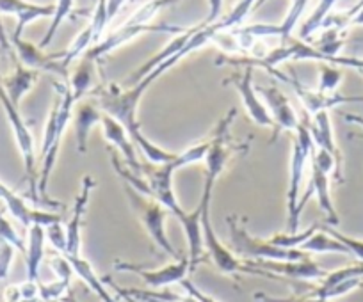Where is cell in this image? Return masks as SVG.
Segmentation results:
<instances>
[{
	"instance_id": "1",
	"label": "cell",
	"mask_w": 363,
	"mask_h": 302,
	"mask_svg": "<svg viewBox=\"0 0 363 302\" xmlns=\"http://www.w3.org/2000/svg\"><path fill=\"white\" fill-rule=\"evenodd\" d=\"M75 100H73L72 93L68 88H61V98L52 107L50 114H48V121L45 124L43 141H41V169L38 171V190H40V197L45 204L48 207H62L59 201H52L48 197L47 187L48 180H50L52 171H54L55 161H57L59 148H61L62 135H65L66 127L69 124L73 117V109H75Z\"/></svg>"
},
{
	"instance_id": "2",
	"label": "cell",
	"mask_w": 363,
	"mask_h": 302,
	"mask_svg": "<svg viewBox=\"0 0 363 302\" xmlns=\"http://www.w3.org/2000/svg\"><path fill=\"white\" fill-rule=\"evenodd\" d=\"M306 117L296 128V137L294 142H292L287 187V233H298L299 231V221H301V217L298 215L299 192H301L305 168L308 164L313 148H315L312 141V135H310L308 124H306Z\"/></svg>"
},
{
	"instance_id": "3",
	"label": "cell",
	"mask_w": 363,
	"mask_h": 302,
	"mask_svg": "<svg viewBox=\"0 0 363 302\" xmlns=\"http://www.w3.org/2000/svg\"><path fill=\"white\" fill-rule=\"evenodd\" d=\"M230 237H232V251L239 258L253 260V262H299L308 258V255L299 249H281L277 245L269 244V240L251 237L235 215L228 217Z\"/></svg>"
},
{
	"instance_id": "4",
	"label": "cell",
	"mask_w": 363,
	"mask_h": 302,
	"mask_svg": "<svg viewBox=\"0 0 363 302\" xmlns=\"http://www.w3.org/2000/svg\"><path fill=\"white\" fill-rule=\"evenodd\" d=\"M125 192H127L132 208H134V211L138 214L139 221L143 222L146 233L150 235L153 244L159 249H162L164 252H167L171 258H180L178 251L173 248L169 238H167L166 228H164V222H166V217L169 215V211H167L162 204L157 203L155 199H152V197L148 196H143V194H139L138 190H134L132 187L125 185Z\"/></svg>"
},
{
	"instance_id": "5",
	"label": "cell",
	"mask_w": 363,
	"mask_h": 302,
	"mask_svg": "<svg viewBox=\"0 0 363 302\" xmlns=\"http://www.w3.org/2000/svg\"><path fill=\"white\" fill-rule=\"evenodd\" d=\"M0 103L4 107L6 114H8L9 124H11V130L15 134V141L16 146H18L20 153H22L23 158V165H26V176L27 182H29V189H30V197H33L34 203H40V190H38V158H36V151H34V137L30 134L29 127L26 124V121L22 120L20 116L18 107H15L11 103V100L8 98L6 95L4 88H2V81H0ZM43 203V201H41Z\"/></svg>"
},
{
	"instance_id": "6",
	"label": "cell",
	"mask_w": 363,
	"mask_h": 302,
	"mask_svg": "<svg viewBox=\"0 0 363 302\" xmlns=\"http://www.w3.org/2000/svg\"><path fill=\"white\" fill-rule=\"evenodd\" d=\"M114 269L120 270V272L138 274L150 288H166L169 284L182 283L184 279H187V274L191 272L189 258L187 256L178 258L174 263L164 265L160 269H146V267H139L135 263L127 262H116L114 263Z\"/></svg>"
},
{
	"instance_id": "7",
	"label": "cell",
	"mask_w": 363,
	"mask_h": 302,
	"mask_svg": "<svg viewBox=\"0 0 363 302\" xmlns=\"http://www.w3.org/2000/svg\"><path fill=\"white\" fill-rule=\"evenodd\" d=\"M272 73L277 75L278 79H281L284 82H287L289 86H292V89L298 95L299 102L303 103L306 110V116H315L317 112H323V110L335 109L338 105H344V103H363V96H344L333 93V95H324V93L312 91V89L305 88L298 79L287 77L284 73H278L272 69Z\"/></svg>"
},
{
	"instance_id": "8",
	"label": "cell",
	"mask_w": 363,
	"mask_h": 302,
	"mask_svg": "<svg viewBox=\"0 0 363 302\" xmlns=\"http://www.w3.org/2000/svg\"><path fill=\"white\" fill-rule=\"evenodd\" d=\"M145 33H169V34L178 33V34H182V33H186V30L180 29V27H173V25H150V23L141 25V23H128L127 22L123 27H120V29L114 30L113 34H109L106 40H102L99 45H95V47L91 48V50H87L84 57L89 59V61H95V59H99V57H102V55L109 54V52L116 50L118 47L128 43V41L134 40L135 36H139V34H145Z\"/></svg>"
},
{
	"instance_id": "9",
	"label": "cell",
	"mask_w": 363,
	"mask_h": 302,
	"mask_svg": "<svg viewBox=\"0 0 363 302\" xmlns=\"http://www.w3.org/2000/svg\"><path fill=\"white\" fill-rule=\"evenodd\" d=\"M308 164H310V183H308V189H306L305 196L299 197L298 215L301 217V214H303V210H305L306 203H308L310 196H315L320 210L326 214L328 224L337 226L338 222H340V219H338L337 208H335L333 199H331V194H330V175H328V173H324L323 169H319L315 164H313L312 155H310Z\"/></svg>"
},
{
	"instance_id": "10",
	"label": "cell",
	"mask_w": 363,
	"mask_h": 302,
	"mask_svg": "<svg viewBox=\"0 0 363 302\" xmlns=\"http://www.w3.org/2000/svg\"><path fill=\"white\" fill-rule=\"evenodd\" d=\"M230 84H233V88L237 89V93L242 98L244 107H246L247 114H250L251 121L258 127L264 128H274V123L271 120V114H269L267 107L262 102V98L258 96L257 89L253 86V68L246 66L242 75H233L230 79Z\"/></svg>"
},
{
	"instance_id": "11",
	"label": "cell",
	"mask_w": 363,
	"mask_h": 302,
	"mask_svg": "<svg viewBox=\"0 0 363 302\" xmlns=\"http://www.w3.org/2000/svg\"><path fill=\"white\" fill-rule=\"evenodd\" d=\"M247 265L264 270L267 277H291L301 281H320L326 276V270L317 265L313 260L305 258L299 262H247Z\"/></svg>"
},
{
	"instance_id": "12",
	"label": "cell",
	"mask_w": 363,
	"mask_h": 302,
	"mask_svg": "<svg viewBox=\"0 0 363 302\" xmlns=\"http://www.w3.org/2000/svg\"><path fill=\"white\" fill-rule=\"evenodd\" d=\"M95 180L91 176H84L80 182V192L77 196L75 204L72 208V217L66 222V252L62 256H77L80 255L82 248V217L89 203L91 190L95 189Z\"/></svg>"
},
{
	"instance_id": "13",
	"label": "cell",
	"mask_w": 363,
	"mask_h": 302,
	"mask_svg": "<svg viewBox=\"0 0 363 302\" xmlns=\"http://www.w3.org/2000/svg\"><path fill=\"white\" fill-rule=\"evenodd\" d=\"M257 93L262 95V102L267 107L271 120L274 123V135L272 141L277 139V135L284 130H296L299 124L298 116H296L294 107L291 105L287 96L280 91L278 88H257Z\"/></svg>"
},
{
	"instance_id": "14",
	"label": "cell",
	"mask_w": 363,
	"mask_h": 302,
	"mask_svg": "<svg viewBox=\"0 0 363 302\" xmlns=\"http://www.w3.org/2000/svg\"><path fill=\"white\" fill-rule=\"evenodd\" d=\"M0 201H4L9 214H11L23 228H27V230H29L33 224H40L43 226V228H47V226L61 221V217H59L57 214H50V211H41L30 208L18 194L13 192V190L9 189L8 185H4L2 182H0Z\"/></svg>"
},
{
	"instance_id": "15",
	"label": "cell",
	"mask_w": 363,
	"mask_h": 302,
	"mask_svg": "<svg viewBox=\"0 0 363 302\" xmlns=\"http://www.w3.org/2000/svg\"><path fill=\"white\" fill-rule=\"evenodd\" d=\"M306 124H308L313 146H315L317 149H324V151H328V153L335 158V162H337V169H338V178H340L342 182V180H344V176H342V153H340V149H338L337 142H335L330 112H328V110L317 112L315 116H312V120L310 121L308 117H306Z\"/></svg>"
},
{
	"instance_id": "16",
	"label": "cell",
	"mask_w": 363,
	"mask_h": 302,
	"mask_svg": "<svg viewBox=\"0 0 363 302\" xmlns=\"http://www.w3.org/2000/svg\"><path fill=\"white\" fill-rule=\"evenodd\" d=\"M13 45H15V50L18 54L20 62H22L26 68L34 69V71H50V73H59V75H65L66 69L62 68L61 57L62 54L57 55H45L41 52L40 47L29 43V41H23L22 37L15 40L13 37Z\"/></svg>"
},
{
	"instance_id": "17",
	"label": "cell",
	"mask_w": 363,
	"mask_h": 302,
	"mask_svg": "<svg viewBox=\"0 0 363 302\" xmlns=\"http://www.w3.org/2000/svg\"><path fill=\"white\" fill-rule=\"evenodd\" d=\"M100 124H102V132L106 141L109 142V144H113L116 149H120L121 155H123V161L134 169L135 175H139V171H141V164H139L138 155H135V146L134 142H132L128 132L125 130L123 124L118 123L114 117L107 116V114H104L102 123Z\"/></svg>"
},
{
	"instance_id": "18",
	"label": "cell",
	"mask_w": 363,
	"mask_h": 302,
	"mask_svg": "<svg viewBox=\"0 0 363 302\" xmlns=\"http://www.w3.org/2000/svg\"><path fill=\"white\" fill-rule=\"evenodd\" d=\"M102 116L100 107L93 105V103H82V105L73 109V132H75V142L77 151L79 153H86L87 151V139H89L93 127L102 123Z\"/></svg>"
},
{
	"instance_id": "19",
	"label": "cell",
	"mask_w": 363,
	"mask_h": 302,
	"mask_svg": "<svg viewBox=\"0 0 363 302\" xmlns=\"http://www.w3.org/2000/svg\"><path fill=\"white\" fill-rule=\"evenodd\" d=\"M65 258H66V262L69 263V267H72L73 274H75L79 279H82L84 283L87 284V288H89L93 294H96V297H99L100 301L102 302H118L116 298H114V295L107 290L106 283H104V281L99 277V274L95 272L93 265H91V263L87 262L82 255L65 256Z\"/></svg>"
},
{
	"instance_id": "20",
	"label": "cell",
	"mask_w": 363,
	"mask_h": 302,
	"mask_svg": "<svg viewBox=\"0 0 363 302\" xmlns=\"http://www.w3.org/2000/svg\"><path fill=\"white\" fill-rule=\"evenodd\" d=\"M45 242H47V233H45L43 226H30L27 230L26 245V265L27 279L29 281H38V277H40V267L45 256Z\"/></svg>"
},
{
	"instance_id": "21",
	"label": "cell",
	"mask_w": 363,
	"mask_h": 302,
	"mask_svg": "<svg viewBox=\"0 0 363 302\" xmlns=\"http://www.w3.org/2000/svg\"><path fill=\"white\" fill-rule=\"evenodd\" d=\"M36 79H38V71L26 68L22 62H18V66H16L15 73H13L11 77L2 79V88H4L6 95H8V98L11 100L13 105L15 107L20 105L23 96L33 89Z\"/></svg>"
},
{
	"instance_id": "22",
	"label": "cell",
	"mask_w": 363,
	"mask_h": 302,
	"mask_svg": "<svg viewBox=\"0 0 363 302\" xmlns=\"http://www.w3.org/2000/svg\"><path fill=\"white\" fill-rule=\"evenodd\" d=\"M194 30H196V27H193V29L186 30V33H182L180 36H178L177 40L171 41V43L167 45V47L164 48V50L160 52V54H157L155 57L150 59V61L146 62V64L143 66L141 69H138V71H135L134 75H132V79H130L132 86L138 84L139 81H143V79H145L150 71H153V69H155L159 64H162L164 61H167V59H171V57H173V55H177L178 52L184 50V47H186L187 41L191 40V36H193V34H194Z\"/></svg>"
},
{
	"instance_id": "23",
	"label": "cell",
	"mask_w": 363,
	"mask_h": 302,
	"mask_svg": "<svg viewBox=\"0 0 363 302\" xmlns=\"http://www.w3.org/2000/svg\"><path fill=\"white\" fill-rule=\"evenodd\" d=\"M299 251L306 252H317V255H351L349 249L345 248L342 242H338L337 238L331 237L330 233L323 230V226H320V230H317L305 244L299 248Z\"/></svg>"
},
{
	"instance_id": "24",
	"label": "cell",
	"mask_w": 363,
	"mask_h": 302,
	"mask_svg": "<svg viewBox=\"0 0 363 302\" xmlns=\"http://www.w3.org/2000/svg\"><path fill=\"white\" fill-rule=\"evenodd\" d=\"M93 77H95V66L93 61L84 57L79 62V66L75 68V71L72 73V79H69V93H72L75 103L79 102L82 96H86L89 93V89L93 88Z\"/></svg>"
},
{
	"instance_id": "25",
	"label": "cell",
	"mask_w": 363,
	"mask_h": 302,
	"mask_svg": "<svg viewBox=\"0 0 363 302\" xmlns=\"http://www.w3.org/2000/svg\"><path fill=\"white\" fill-rule=\"evenodd\" d=\"M335 4H337V0H320L319 6L313 9L312 15L305 20V23H303L301 29H299V37H301V41L308 40L313 33H317L320 27H324V23H326L328 16H330Z\"/></svg>"
},
{
	"instance_id": "26",
	"label": "cell",
	"mask_w": 363,
	"mask_h": 302,
	"mask_svg": "<svg viewBox=\"0 0 363 302\" xmlns=\"http://www.w3.org/2000/svg\"><path fill=\"white\" fill-rule=\"evenodd\" d=\"M114 290L118 294H125L134 297L135 301H145V302H198L196 298L191 297V295H186V297H182V295L177 294H166V291H145V290H135V288H130V290H125V288L116 286L113 284Z\"/></svg>"
},
{
	"instance_id": "27",
	"label": "cell",
	"mask_w": 363,
	"mask_h": 302,
	"mask_svg": "<svg viewBox=\"0 0 363 302\" xmlns=\"http://www.w3.org/2000/svg\"><path fill=\"white\" fill-rule=\"evenodd\" d=\"M54 11H55V6H52V4L40 6V4H30L29 2V6H27L22 13H18V15H16L18 23H16V29H15V34H13V37H15V40L22 37L23 29H26L27 25H30V23L36 22V20H40V18H48V16H54Z\"/></svg>"
},
{
	"instance_id": "28",
	"label": "cell",
	"mask_w": 363,
	"mask_h": 302,
	"mask_svg": "<svg viewBox=\"0 0 363 302\" xmlns=\"http://www.w3.org/2000/svg\"><path fill=\"white\" fill-rule=\"evenodd\" d=\"M323 224H312L310 228H306L305 231H298V233H277L274 237L269 238V244L277 245L281 249H299L317 230H320Z\"/></svg>"
},
{
	"instance_id": "29",
	"label": "cell",
	"mask_w": 363,
	"mask_h": 302,
	"mask_svg": "<svg viewBox=\"0 0 363 302\" xmlns=\"http://www.w3.org/2000/svg\"><path fill=\"white\" fill-rule=\"evenodd\" d=\"M208 148H211V139H208V141L198 142V144L187 148L186 151L177 153V157L173 158L171 165H173L174 171H177V169L186 168V165L198 164V162H205V157H207V153H208Z\"/></svg>"
},
{
	"instance_id": "30",
	"label": "cell",
	"mask_w": 363,
	"mask_h": 302,
	"mask_svg": "<svg viewBox=\"0 0 363 302\" xmlns=\"http://www.w3.org/2000/svg\"><path fill=\"white\" fill-rule=\"evenodd\" d=\"M89 45H93V29H91V25H87L86 29H84L82 33H79V36L73 40V43L69 45L68 50L62 54V57H61L62 68L68 69V66L72 64L75 59H79L84 52H87Z\"/></svg>"
},
{
	"instance_id": "31",
	"label": "cell",
	"mask_w": 363,
	"mask_h": 302,
	"mask_svg": "<svg viewBox=\"0 0 363 302\" xmlns=\"http://www.w3.org/2000/svg\"><path fill=\"white\" fill-rule=\"evenodd\" d=\"M72 9H73V0H57V4H55L54 16H52L50 27H48L47 34H45V37L41 40V43H40L41 50H43V48H47L48 45L52 43L54 36L57 34L59 27L62 25V22H65V20L68 18L69 15H72Z\"/></svg>"
},
{
	"instance_id": "32",
	"label": "cell",
	"mask_w": 363,
	"mask_h": 302,
	"mask_svg": "<svg viewBox=\"0 0 363 302\" xmlns=\"http://www.w3.org/2000/svg\"><path fill=\"white\" fill-rule=\"evenodd\" d=\"M342 79H344V73L338 66L323 62L319 69V88H317V91L324 93V95H333L340 86Z\"/></svg>"
},
{
	"instance_id": "33",
	"label": "cell",
	"mask_w": 363,
	"mask_h": 302,
	"mask_svg": "<svg viewBox=\"0 0 363 302\" xmlns=\"http://www.w3.org/2000/svg\"><path fill=\"white\" fill-rule=\"evenodd\" d=\"M323 230L326 231V233H330L331 237L337 238L338 242H342V244H344L345 248L349 249V252H351L352 256H356V258L359 260V263H363V240L347 237V235H344V233H340V231L333 230L331 226H323Z\"/></svg>"
},
{
	"instance_id": "34",
	"label": "cell",
	"mask_w": 363,
	"mask_h": 302,
	"mask_svg": "<svg viewBox=\"0 0 363 302\" xmlns=\"http://www.w3.org/2000/svg\"><path fill=\"white\" fill-rule=\"evenodd\" d=\"M45 233H47V240L50 242L52 248H54L59 255H65L66 252V228L61 224V221L47 226V228H45Z\"/></svg>"
},
{
	"instance_id": "35",
	"label": "cell",
	"mask_w": 363,
	"mask_h": 302,
	"mask_svg": "<svg viewBox=\"0 0 363 302\" xmlns=\"http://www.w3.org/2000/svg\"><path fill=\"white\" fill-rule=\"evenodd\" d=\"M0 238L15 245L18 251L26 252V242H23L22 237L16 233V230L13 228V224L4 217V214H2V211H0Z\"/></svg>"
},
{
	"instance_id": "36",
	"label": "cell",
	"mask_w": 363,
	"mask_h": 302,
	"mask_svg": "<svg viewBox=\"0 0 363 302\" xmlns=\"http://www.w3.org/2000/svg\"><path fill=\"white\" fill-rule=\"evenodd\" d=\"M16 251H18V249H16L15 245L0 238V281L6 279V277L9 276V270H11Z\"/></svg>"
},
{
	"instance_id": "37",
	"label": "cell",
	"mask_w": 363,
	"mask_h": 302,
	"mask_svg": "<svg viewBox=\"0 0 363 302\" xmlns=\"http://www.w3.org/2000/svg\"><path fill=\"white\" fill-rule=\"evenodd\" d=\"M29 6L27 0H0V15H18Z\"/></svg>"
},
{
	"instance_id": "38",
	"label": "cell",
	"mask_w": 363,
	"mask_h": 302,
	"mask_svg": "<svg viewBox=\"0 0 363 302\" xmlns=\"http://www.w3.org/2000/svg\"><path fill=\"white\" fill-rule=\"evenodd\" d=\"M180 286L187 291V295H191V297L196 298L198 302H218V301H216V298H212L211 295L203 294V291H201L200 288L196 286V284L191 283L189 279H184V281H182Z\"/></svg>"
},
{
	"instance_id": "39",
	"label": "cell",
	"mask_w": 363,
	"mask_h": 302,
	"mask_svg": "<svg viewBox=\"0 0 363 302\" xmlns=\"http://www.w3.org/2000/svg\"><path fill=\"white\" fill-rule=\"evenodd\" d=\"M223 2L225 0H208V16L205 20V25H214V23L219 22L223 13Z\"/></svg>"
},
{
	"instance_id": "40",
	"label": "cell",
	"mask_w": 363,
	"mask_h": 302,
	"mask_svg": "<svg viewBox=\"0 0 363 302\" xmlns=\"http://www.w3.org/2000/svg\"><path fill=\"white\" fill-rule=\"evenodd\" d=\"M345 25H354V27L363 25V6L359 9H356V11L345 13V15L342 16V29H344Z\"/></svg>"
},
{
	"instance_id": "41",
	"label": "cell",
	"mask_w": 363,
	"mask_h": 302,
	"mask_svg": "<svg viewBox=\"0 0 363 302\" xmlns=\"http://www.w3.org/2000/svg\"><path fill=\"white\" fill-rule=\"evenodd\" d=\"M125 2H127V0H107V18H109V22L120 13V9L123 8Z\"/></svg>"
},
{
	"instance_id": "42",
	"label": "cell",
	"mask_w": 363,
	"mask_h": 302,
	"mask_svg": "<svg viewBox=\"0 0 363 302\" xmlns=\"http://www.w3.org/2000/svg\"><path fill=\"white\" fill-rule=\"evenodd\" d=\"M344 120L347 123H354L358 124L359 128H363V117L362 116H356V114H344Z\"/></svg>"
},
{
	"instance_id": "43",
	"label": "cell",
	"mask_w": 363,
	"mask_h": 302,
	"mask_svg": "<svg viewBox=\"0 0 363 302\" xmlns=\"http://www.w3.org/2000/svg\"><path fill=\"white\" fill-rule=\"evenodd\" d=\"M120 295H121V297H123L127 302H139V301H135L134 297H130V295H125V294H120Z\"/></svg>"
},
{
	"instance_id": "44",
	"label": "cell",
	"mask_w": 363,
	"mask_h": 302,
	"mask_svg": "<svg viewBox=\"0 0 363 302\" xmlns=\"http://www.w3.org/2000/svg\"><path fill=\"white\" fill-rule=\"evenodd\" d=\"M265 2H267V0H257V4H255V8H253V11L255 9H258V8H262V6L265 4Z\"/></svg>"
},
{
	"instance_id": "45",
	"label": "cell",
	"mask_w": 363,
	"mask_h": 302,
	"mask_svg": "<svg viewBox=\"0 0 363 302\" xmlns=\"http://www.w3.org/2000/svg\"><path fill=\"white\" fill-rule=\"evenodd\" d=\"M362 6H363V0H359L358 4H356V6H354V8H352V9H349V11H347V13H352V11H356V9H359V8H362Z\"/></svg>"
},
{
	"instance_id": "46",
	"label": "cell",
	"mask_w": 363,
	"mask_h": 302,
	"mask_svg": "<svg viewBox=\"0 0 363 302\" xmlns=\"http://www.w3.org/2000/svg\"><path fill=\"white\" fill-rule=\"evenodd\" d=\"M130 2H135V0H130Z\"/></svg>"
},
{
	"instance_id": "47",
	"label": "cell",
	"mask_w": 363,
	"mask_h": 302,
	"mask_svg": "<svg viewBox=\"0 0 363 302\" xmlns=\"http://www.w3.org/2000/svg\"><path fill=\"white\" fill-rule=\"evenodd\" d=\"M0 81H2V77H0Z\"/></svg>"
},
{
	"instance_id": "48",
	"label": "cell",
	"mask_w": 363,
	"mask_h": 302,
	"mask_svg": "<svg viewBox=\"0 0 363 302\" xmlns=\"http://www.w3.org/2000/svg\"><path fill=\"white\" fill-rule=\"evenodd\" d=\"M0 52H2V48H0Z\"/></svg>"
},
{
	"instance_id": "49",
	"label": "cell",
	"mask_w": 363,
	"mask_h": 302,
	"mask_svg": "<svg viewBox=\"0 0 363 302\" xmlns=\"http://www.w3.org/2000/svg\"><path fill=\"white\" fill-rule=\"evenodd\" d=\"M362 75H363V73H362Z\"/></svg>"
}]
</instances>
